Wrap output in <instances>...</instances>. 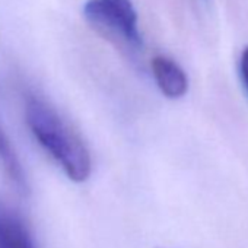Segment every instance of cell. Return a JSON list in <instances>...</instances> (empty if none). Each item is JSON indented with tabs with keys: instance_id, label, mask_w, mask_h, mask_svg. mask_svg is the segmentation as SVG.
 <instances>
[{
	"instance_id": "cell-1",
	"label": "cell",
	"mask_w": 248,
	"mask_h": 248,
	"mask_svg": "<svg viewBox=\"0 0 248 248\" xmlns=\"http://www.w3.org/2000/svg\"><path fill=\"white\" fill-rule=\"evenodd\" d=\"M27 124L41 148L56 161L69 180L85 183L92 171L88 148L80 136L38 96H28L25 104Z\"/></svg>"
},
{
	"instance_id": "cell-2",
	"label": "cell",
	"mask_w": 248,
	"mask_h": 248,
	"mask_svg": "<svg viewBox=\"0 0 248 248\" xmlns=\"http://www.w3.org/2000/svg\"><path fill=\"white\" fill-rule=\"evenodd\" d=\"M82 15L88 24L108 37L133 50L142 47L139 16L132 0H86Z\"/></svg>"
},
{
	"instance_id": "cell-3",
	"label": "cell",
	"mask_w": 248,
	"mask_h": 248,
	"mask_svg": "<svg viewBox=\"0 0 248 248\" xmlns=\"http://www.w3.org/2000/svg\"><path fill=\"white\" fill-rule=\"evenodd\" d=\"M151 69L164 96L170 99H180L187 93L188 78L177 62L165 56H155L151 62Z\"/></svg>"
},
{
	"instance_id": "cell-4",
	"label": "cell",
	"mask_w": 248,
	"mask_h": 248,
	"mask_svg": "<svg viewBox=\"0 0 248 248\" xmlns=\"http://www.w3.org/2000/svg\"><path fill=\"white\" fill-rule=\"evenodd\" d=\"M0 248H37L21 215L0 202Z\"/></svg>"
},
{
	"instance_id": "cell-5",
	"label": "cell",
	"mask_w": 248,
	"mask_h": 248,
	"mask_svg": "<svg viewBox=\"0 0 248 248\" xmlns=\"http://www.w3.org/2000/svg\"><path fill=\"white\" fill-rule=\"evenodd\" d=\"M0 165L3 167L6 175L18 187L19 191L22 193L28 191V184H27L24 168L2 126H0Z\"/></svg>"
},
{
	"instance_id": "cell-6",
	"label": "cell",
	"mask_w": 248,
	"mask_h": 248,
	"mask_svg": "<svg viewBox=\"0 0 248 248\" xmlns=\"http://www.w3.org/2000/svg\"><path fill=\"white\" fill-rule=\"evenodd\" d=\"M239 73H241V79L244 83V88L248 93V47H245L241 53V59H239Z\"/></svg>"
}]
</instances>
